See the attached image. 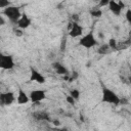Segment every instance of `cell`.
Instances as JSON below:
<instances>
[{
	"label": "cell",
	"mask_w": 131,
	"mask_h": 131,
	"mask_svg": "<svg viewBox=\"0 0 131 131\" xmlns=\"http://www.w3.org/2000/svg\"><path fill=\"white\" fill-rule=\"evenodd\" d=\"M121 98L118 96V94L113 91L112 89L107 87H102V93H101V102H106L110 104L114 105H119L120 104Z\"/></svg>",
	"instance_id": "cell-1"
},
{
	"label": "cell",
	"mask_w": 131,
	"mask_h": 131,
	"mask_svg": "<svg viewBox=\"0 0 131 131\" xmlns=\"http://www.w3.org/2000/svg\"><path fill=\"white\" fill-rule=\"evenodd\" d=\"M2 13H3L11 23H14V24L17 23V20L19 19L20 15H21V12H20V10H19V7H17V6H12V5H10V6L6 7V8H4L3 11H2Z\"/></svg>",
	"instance_id": "cell-2"
},
{
	"label": "cell",
	"mask_w": 131,
	"mask_h": 131,
	"mask_svg": "<svg viewBox=\"0 0 131 131\" xmlns=\"http://www.w3.org/2000/svg\"><path fill=\"white\" fill-rule=\"evenodd\" d=\"M96 44H97V41H96V39H95L94 34H93L92 31H90L87 34H85L79 40V45L82 46V47H84V48H87V49L94 47Z\"/></svg>",
	"instance_id": "cell-3"
},
{
	"label": "cell",
	"mask_w": 131,
	"mask_h": 131,
	"mask_svg": "<svg viewBox=\"0 0 131 131\" xmlns=\"http://www.w3.org/2000/svg\"><path fill=\"white\" fill-rule=\"evenodd\" d=\"M14 68V59L12 55L0 53V69L2 70H11Z\"/></svg>",
	"instance_id": "cell-4"
},
{
	"label": "cell",
	"mask_w": 131,
	"mask_h": 131,
	"mask_svg": "<svg viewBox=\"0 0 131 131\" xmlns=\"http://www.w3.org/2000/svg\"><path fill=\"white\" fill-rule=\"evenodd\" d=\"M15 95L12 91H6V92H0V105L6 106L10 105L14 102Z\"/></svg>",
	"instance_id": "cell-5"
},
{
	"label": "cell",
	"mask_w": 131,
	"mask_h": 131,
	"mask_svg": "<svg viewBox=\"0 0 131 131\" xmlns=\"http://www.w3.org/2000/svg\"><path fill=\"white\" fill-rule=\"evenodd\" d=\"M29 98H30V101H32L33 103L40 102L46 98V92L45 90H42V89L32 90L29 94Z\"/></svg>",
	"instance_id": "cell-6"
},
{
	"label": "cell",
	"mask_w": 131,
	"mask_h": 131,
	"mask_svg": "<svg viewBox=\"0 0 131 131\" xmlns=\"http://www.w3.org/2000/svg\"><path fill=\"white\" fill-rule=\"evenodd\" d=\"M108 9L111 10V12L115 15H120L121 12H122V9L125 7V4L122 2V1H115V0H110L108 1Z\"/></svg>",
	"instance_id": "cell-7"
},
{
	"label": "cell",
	"mask_w": 131,
	"mask_h": 131,
	"mask_svg": "<svg viewBox=\"0 0 131 131\" xmlns=\"http://www.w3.org/2000/svg\"><path fill=\"white\" fill-rule=\"evenodd\" d=\"M30 82H37L39 84H44L46 82L45 77L36 69L34 68H30Z\"/></svg>",
	"instance_id": "cell-8"
},
{
	"label": "cell",
	"mask_w": 131,
	"mask_h": 131,
	"mask_svg": "<svg viewBox=\"0 0 131 131\" xmlns=\"http://www.w3.org/2000/svg\"><path fill=\"white\" fill-rule=\"evenodd\" d=\"M83 33V27L81 25H79L76 21H73L70 24L69 26V35L72 38H77L80 37Z\"/></svg>",
	"instance_id": "cell-9"
},
{
	"label": "cell",
	"mask_w": 131,
	"mask_h": 131,
	"mask_svg": "<svg viewBox=\"0 0 131 131\" xmlns=\"http://www.w3.org/2000/svg\"><path fill=\"white\" fill-rule=\"evenodd\" d=\"M31 24H32V19H31V17L27 13H21L19 19L16 23L17 28L19 30H25V29L29 28L31 26Z\"/></svg>",
	"instance_id": "cell-10"
},
{
	"label": "cell",
	"mask_w": 131,
	"mask_h": 131,
	"mask_svg": "<svg viewBox=\"0 0 131 131\" xmlns=\"http://www.w3.org/2000/svg\"><path fill=\"white\" fill-rule=\"evenodd\" d=\"M52 68H53V70L56 72V74H58V75H60V76L70 75L69 70H68L63 64H61L60 62H53V63H52Z\"/></svg>",
	"instance_id": "cell-11"
},
{
	"label": "cell",
	"mask_w": 131,
	"mask_h": 131,
	"mask_svg": "<svg viewBox=\"0 0 131 131\" xmlns=\"http://www.w3.org/2000/svg\"><path fill=\"white\" fill-rule=\"evenodd\" d=\"M16 101L18 104H26L30 101V98H29V95L21 89L19 88L18 89V92H17V96H16Z\"/></svg>",
	"instance_id": "cell-12"
},
{
	"label": "cell",
	"mask_w": 131,
	"mask_h": 131,
	"mask_svg": "<svg viewBox=\"0 0 131 131\" xmlns=\"http://www.w3.org/2000/svg\"><path fill=\"white\" fill-rule=\"evenodd\" d=\"M33 117L37 121H46V122L51 121L49 115L46 112H35V113H33Z\"/></svg>",
	"instance_id": "cell-13"
},
{
	"label": "cell",
	"mask_w": 131,
	"mask_h": 131,
	"mask_svg": "<svg viewBox=\"0 0 131 131\" xmlns=\"http://www.w3.org/2000/svg\"><path fill=\"white\" fill-rule=\"evenodd\" d=\"M110 52H111V49H110V47H108L107 44H102L97 49V53L100 54V55H106Z\"/></svg>",
	"instance_id": "cell-14"
},
{
	"label": "cell",
	"mask_w": 131,
	"mask_h": 131,
	"mask_svg": "<svg viewBox=\"0 0 131 131\" xmlns=\"http://www.w3.org/2000/svg\"><path fill=\"white\" fill-rule=\"evenodd\" d=\"M69 95H70L71 97H73V98L77 101V100H79V98H80V91L77 90V89H72V90H70Z\"/></svg>",
	"instance_id": "cell-15"
},
{
	"label": "cell",
	"mask_w": 131,
	"mask_h": 131,
	"mask_svg": "<svg viewBox=\"0 0 131 131\" xmlns=\"http://www.w3.org/2000/svg\"><path fill=\"white\" fill-rule=\"evenodd\" d=\"M90 14L93 17H100L102 15V11L99 8H93V9L90 10Z\"/></svg>",
	"instance_id": "cell-16"
},
{
	"label": "cell",
	"mask_w": 131,
	"mask_h": 131,
	"mask_svg": "<svg viewBox=\"0 0 131 131\" xmlns=\"http://www.w3.org/2000/svg\"><path fill=\"white\" fill-rule=\"evenodd\" d=\"M107 45H108V47H110V49H111V50H116V49H117V45H118V42H117V40H116V39H114V38H111V39L108 40V43H107Z\"/></svg>",
	"instance_id": "cell-17"
},
{
	"label": "cell",
	"mask_w": 131,
	"mask_h": 131,
	"mask_svg": "<svg viewBox=\"0 0 131 131\" xmlns=\"http://www.w3.org/2000/svg\"><path fill=\"white\" fill-rule=\"evenodd\" d=\"M8 6H10V1H8V0H0V8H6V7H8Z\"/></svg>",
	"instance_id": "cell-18"
},
{
	"label": "cell",
	"mask_w": 131,
	"mask_h": 131,
	"mask_svg": "<svg viewBox=\"0 0 131 131\" xmlns=\"http://www.w3.org/2000/svg\"><path fill=\"white\" fill-rule=\"evenodd\" d=\"M126 19L129 24H131V9L130 8H128L126 11Z\"/></svg>",
	"instance_id": "cell-19"
},
{
	"label": "cell",
	"mask_w": 131,
	"mask_h": 131,
	"mask_svg": "<svg viewBox=\"0 0 131 131\" xmlns=\"http://www.w3.org/2000/svg\"><path fill=\"white\" fill-rule=\"evenodd\" d=\"M66 100H67V102H68V103H70V104H72V105H74V104H75V102H76V100H75L73 97H71L70 95H67Z\"/></svg>",
	"instance_id": "cell-20"
},
{
	"label": "cell",
	"mask_w": 131,
	"mask_h": 131,
	"mask_svg": "<svg viewBox=\"0 0 131 131\" xmlns=\"http://www.w3.org/2000/svg\"><path fill=\"white\" fill-rule=\"evenodd\" d=\"M78 78V73L77 72H73L72 75L69 77V82H72L73 80H76Z\"/></svg>",
	"instance_id": "cell-21"
},
{
	"label": "cell",
	"mask_w": 131,
	"mask_h": 131,
	"mask_svg": "<svg viewBox=\"0 0 131 131\" xmlns=\"http://www.w3.org/2000/svg\"><path fill=\"white\" fill-rule=\"evenodd\" d=\"M107 4H108V0H102V1H100L98 3L99 6H106Z\"/></svg>",
	"instance_id": "cell-22"
},
{
	"label": "cell",
	"mask_w": 131,
	"mask_h": 131,
	"mask_svg": "<svg viewBox=\"0 0 131 131\" xmlns=\"http://www.w3.org/2000/svg\"><path fill=\"white\" fill-rule=\"evenodd\" d=\"M52 131H69L67 128H58V127H54L52 128Z\"/></svg>",
	"instance_id": "cell-23"
},
{
	"label": "cell",
	"mask_w": 131,
	"mask_h": 131,
	"mask_svg": "<svg viewBox=\"0 0 131 131\" xmlns=\"http://www.w3.org/2000/svg\"><path fill=\"white\" fill-rule=\"evenodd\" d=\"M15 35H16V36H19V37L23 36V32H21V30H19V29H18V30H15Z\"/></svg>",
	"instance_id": "cell-24"
},
{
	"label": "cell",
	"mask_w": 131,
	"mask_h": 131,
	"mask_svg": "<svg viewBox=\"0 0 131 131\" xmlns=\"http://www.w3.org/2000/svg\"><path fill=\"white\" fill-rule=\"evenodd\" d=\"M4 25H5V19L3 18V16L0 15V27L1 26H4Z\"/></svg>",
	"instance_id": "cell-25"
},
{
	"label": "cell",
	"mask_w": 131,
	"mask_h": 131,
	"mask_svg": "<svg viewBox=\"0 0 131 131\" xmlns=\"http://www.w3.org/2000/svg\"><path fill=\"white\" fill-rule=\"evenodd\" d=\"M53 122H54V125H55V126H59V125H60L59 121H53Z\"/></svg>",
	"instance_id": "cell-26"
},
{
	"label": "cell",
	"mask_w": 131,
	"mask_h": 131,
	"mask_svg": "<svg viewBox=\"0 0 131 131\" xmlns=\"http://www.w3.org/2000/svg\"><path fill=\"white\" fill-rule=\"evenodd\" d=\"M0 53H1V52H0Z\"/></svg>",
	"instance_id": "cell-27"
}]
</instances>
